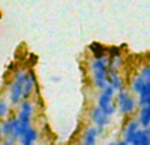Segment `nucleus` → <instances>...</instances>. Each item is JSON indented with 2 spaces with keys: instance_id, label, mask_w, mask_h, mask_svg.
<instances>
[{
  "instance_id": "nucleus-1",
  "label": "nucleus",
  "mask_w": 150,
  "mask_h": 145,
  "mask_svg": "<svg viewBox=\"0 0 150 145\" xmlns=\"http://www.w3.org/2000/svg\"><path fill=\"white\" fill-rule=\"evenodd\" d=\"M108 62L109 57L105 53H98L93 55V58L90 62L91 78H92V85L98 90H104L108 86Z\"/></svg>"
},
{
  "instance_id": "nucleus-2",
  "label": "nucleus",
  "mask_w": 150,
  "mask_h": 145,
  "mask_svg": "<svg viewBox=\"0 0 150 145\" xmlns=\"http://www.w3.org/2000/svg\"><path fill=\"white\" fill-rule=\"evenodd\" d=\"M115 94H116V91L113 90V87L111 85H108L104 90H101V92L99 94L98 98V107L101 108V111L108 117L113 116L117 109V106L113 103Z\"/></svg>"
},
{
  "instance_id": "nucleus-3",
  "label": "nucleus",
  "mask_w": 150,
  "mask_h": 145,
  "mask_svg": "<svg viewBox=\"0 0 150 145\" xmlns=\"http://www.w3.org/2000/svg\"><path fill=\"white\" fill-rule=\"evenodd\" d=\"M116 104L119 111L122 115L128 116V115H132L133 112L137 108V103H136L134 98L132 96V94L127 90H121L117 92L116 96Z\"/></svg>"
},
{
  "instance_id": "nucleus-4",
  "label": "nucleus",
  "mask_w": 150,
  "mask_h": 145,
  "mask_svg": "<svg viewBox=\"0 0 150 145\" xmlns=\"http://www.w3.org/2000/svg\"><path fill=\"white\" fill-rule=\"evenodd\" d=\"M138 75L141 77V79L144 80V85H145L142 92L138 95V106L144 107L146 100L150 98V62H148L140 69Z\"/></svg>"
},
{
  "instance_id": "nucleus-5",
  "label": "nucleus",
  "mask_w": 150,
  "mask_h": 145,
  "mask_svg": "<svg viewBox=\"0 0 150 145\" xmlns=\"http://www.w3.org/2000/svg\"><path fill=\"white\" fill-rule=\"evenodd\" d=\"M34 114V104L30 100H21L20 111L17 114V120L20 124H32Z\"/></svg>"
},
{
  "instance_id": "nucleus-6",
  "label": "nucleus",
  "mask_w": 150,
  "mask_h": 145,
  "mask_svg": "<svg viewBox=\"0 0 150 145\" xmlns=\"http://www.w3.org/2000/svg\"><path fill=\"white\" fill-rule=\"evenodd\" d=\"M8 98L12 106H17L23 100V85L16 80H11L8 86Z\"/></svg>"
},
{
  "instance_id": "nucleus-7",
  "label": "nucleus",
  "mask_w": 150,
  "mask_h": 145,
  "mask_svg": "<svg viewBox=\"0 0 150 145\" xmlns=\"http://www.w3.org/2000/svg\"><path fill=\"white\" fill-rule=\"evenodd\" d=\"M90 115H91V119H92V122L95 123V125H96L99 132L103 131L104 128L109 124V117L107 116V115L101 111V108H99L98 106L93 107V108L91 109Z\"/></svg>"
},
{
  "instance_id": "nucleus-8",
  "label": "nucleus",
  "mask_w": 150,
  "mask_h": 145,
  "mask_svg": "<svg viewBox=\"0 0 150 145\" xmlns=\"http://www.w3.org/2000/svg\"><path fill=\"white\" fill-rule=\"evenodd\" d=\"M36 77H34L33 72H29L28 78H26L25 83L23 86V100H29L32 95H33L34 90H36Z\"/></svg>"
},
{
  "instance_id": "nucleus-9",
  "label": "nucleus",
  "mask_w": 150,
  "mask_h": 145,
  "mask_svg": "<svg viewBox=\"0 0 150 145\" xmlns=\"http://www.w3.org/2000/svg\"><path fill=\"white\" fill-rule=\"evenodd\" d=\"M140 123H138V120H133V122H129L127 124V127H125L124 129V141L128 144H132L133 139H134L136 133H137V131L140 129Z\"/></svg>"
},
{
  "instance_id": "nucleus-10",
  "label": "nucleus",
  "mask_w": 150,
  "mask_h": 145,
  "mask_svg": "<svg viewBox=\"0 0 150 145\" xmlns=\"http://www.w3.org/2000/svg\"><path fill=\"white\" fill-rule=\"evenodd\" d=\"M108 85H111L116 92L124 90V82H122V78L120 77L119 71L109 70V72H108Z\"/></svg>"
},
{
  "instance_id": "nucleus-11",
  "label": "nucleus",
  "mask_w": 150,
  "mask_h": 145,
  "mask_svg": "<svg viewBox=\"0 0 150 145\" xmlns=\"http://www.w3.org/2000/svg\"><path fill=\"white\" fill-rule=\"evenodd\" d=\"M99 131L96 127H90L84 131L82 136V145H96Z\"/></svg>"
},
{
  "instance_id": "nucleus-12",
  "label": "nucleus",
  "mask_w": 150,
  "mask_h": 145,
  "mask_svg": "<svg viewBox=\"0 0 150 145\" xmlns=\"http://www.w3.org/2000/svg\"><path fill=\"white\" fill-rule=\"evenodd\" d=\"M37 137H38L37 131L34 129V128H30V129L26 131L18 140H20V145H33L34 143H36Z\"/></svg>"
},
{
  "instance_id": "nucleus-13",
  "label": "nucleus",
  "mask_w": 150,
  "mask_h": 145,
  "mask_svg": "<svg viewBox=\"0 0 150 145\" xmlns=\"http://www.w3.org/2000/svg\"><path fill=\"white\" fill-rule=\"evenodd\" d=\"M109 57V62H108V68L109 70H115V71H119V69L121 68L122 65V57L120 53H112Z\"/></svg>"
},
{
  "instance_id": "nucleus-14",
  "label": "nucleus",
  "mask_w": 150,
  "mask_h": 145,
  "mask_svg": "<svg viewBox=\"0 0 150 145\" xmlns=\"http://www.w3.org/2000/svg\"><path fill=\"white\" fill-rule=\"evenodd\" d=\"M9 117V106L5 100L0 99V119L5 120Z\"/></svg>"
},
{
  "instance_id": "nucleus-15",
  "label": "nucleus",
  "mask_w": 150,
  "mask_h": 145,
  "mask_svg": "<svg viewBox=\"0 0 150 145\" xmlns=\"http://www.w3.org/2000/svg\"><path fill=\"white\" fill-rule=\"evenodd\" d=\"M144 136H145V129H138L130 145H141L142 144V140H144Z\"/></svg>"
},
{
  "instance_id": "nucleus-16",
  "label": "nucleus",
  "mask_w": 150,
  "mask_h": 145,
  "mask_svg": "<svg viewBox=\"0 0 150 145\" xmlns=\"http://www.w3.org/2000/svg\"><path fill=\"white\" fill-rule=\"evenodd\" d=\"M141 145H150V136L146 129H145V136H144V140H142V144Z\"/></svg>"
},
{
  "instance_id": "nucleus-17",
  "label": "nucleus",
  "mask_w": 150,
  "mask_h": 145,
  "mask_svg": "<svg viewBox=\"0 0 150 145\" xmlns=\"http://www.w3.org/2000/svg\"><path fill=\"white\" fill-rule=\"evenodd\" d=\"M13 143H15V141L12 140V137H7L1 145H13Z\"/></svg>"
},
{
  "instance_id": "nucleus-18",
  "label": "nucleus",
  "mask_w": 150,
  "mask_h": 145,
  "mask_svg": "<svg viewBox=\"0 0 150 145\" xmlns=\"http://www.w3.org/2000/svg\"><path fill=\"white\" fill-rule=\"evenodd\" d=\"M1 125H3V120L0 119V140H1V137H3V129H1Z\"/></svg>"
},
{
  "instance_id": "nucleus-19",
  "label": "nucleus",
  "mask_w": 150,
  "mask_h": 145,
  "mask_svg": "<svg viewBox=\"0 0 150 145\" xmlns=\"http://www.w3.org/2000/svg\"><path fill=\"white\" fill-rule=\"evenodd\" d=\"M116 145H129V144H128V143H125V141L122 140V141H119V143H116Z\"/></svg>"
},
{
  "instance_id": "nucleus-20",
  "label": "nucleus",
  "mask_w": 150,
  "mask_h": 145,
  "mask_svg": "<svg viewBox=\"0 0 150 145\" xmlns=\"http://www.w3.org/2000/svg\"><path fill=\"white\" fill-rule=\"evenodd\" d=\"M109 145H116V143H112V144H109Z\"/></svg>"
},
{
  "instance_id": "nucleus-21",
  "label": "nucleus",
  "mask_w": 150,
  "mask_h": 145,
  "mask_svg": "<svg viewBox=\"0 0 150 145\" xmlns=\"http://www.w3.org/2000/svg\"><path fill=\"white\" fill-rule=\"evenodd\" d=\"M0 145H1V144H0Z\"/></svg>"
}]
</instances>
